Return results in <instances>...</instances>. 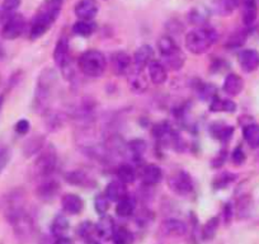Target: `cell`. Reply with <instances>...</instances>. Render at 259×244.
Masks as SVG:
<instances>
[{"instance_id":"6da1fadb","label":"cell","mask_w":259,"mask_h":244,"mask_svg":"<svg viewBox=\"0 0 259 244\" xmlns=\"http://www.w3.org/2000/svg\"><path fill=\"white\" fill-rule=\"evenodd\" d=\"M64 0H45L32 21L29 37L38 39L49 31L61 13Z\"/></svg>"},{"instance_id":"7a4b0ae2","label":"cell","mask_w":259,"mask_h":244,"mask_svg":"<svg viewBox=\"0 0 259 244\" xmlns=\"http://www.w3.org/2000/svg\"><path fill=\"white\" fill-rule=\"evenodd\" d=\"M56 83L57 73L55 71V69L46 68L39 73L33 99V107L37 112L45 113L50 108V103L54 98V91Z\"/></svg>"},{"instance_id":"3957f363","label":"cell","mask_w":259,"mask_h":244,"mask_svg":"<svg viewBox=\"0 0 259 244\" xmlns=\"http://www.w3.org/2000/svg\"><path fill=\"white\" fill-rule=\"evenodd\" d=\"M218 41L215 29L207 27H198L186 34V47L191 54L202 55Z\"/></svg>"},{"instance_id":"277c9868","label":"cell","mask_w":259,"mask_h":244,"mask_svg":"<svg viewBox=\"0 0 259 244\" xmlns=\"http://www.w3.org/2000/svg\"><path fill=\"white\" fill-rule=\"evenodd\" d=\"M78 65L84 75L89 78H99L106 71L107 60L98 50H88L80 55Z\"/></svg>"},{"instance_id":"5b68a950","label":"cell","mask_w":259,"mask_h":244,"mask_svg":"<svg viewBox=\"0 0 259 244\" xmlns=\"http://www.w3.org/2000/svg\"><path fill=\"white\" fill-rule=\"evenodd\" d=\"M57 167V154L52 145H49L46 149H42L41 154L37 156L32 166V177L36 179L50 178L54 174Z\"/></svg>"},{"instance_id":"8992f818","label":"cell","mask_w":259,"mask_h":244,"mask_svg":"<svg viewBox=\"0 0 259 244\" xmlns=\"http://www.w3.org/2000/svg\"><path fill=\"white\" fill-rule=\"evenodd\" d=\"M7 220H8V223L13 228V231L18 240H21L22 243H26V241L31 239L32 234H33L34 225L31 215L26 210H22L19 213L14 214L13 216L8 218Z\"/></svg>"},{"instance_id":"52a82bcc","label":"cell","mask_w":259,"mask_h":244,"mask_svg":"<svg viewBox=\"0 0 259 244\" xmlns=\"http://www.w3.org/2000/svg\"><path fill=\"white\" fill-rule=\"evenodd\" d=\"M54 60L56 65L61 69V73L65 79H71L73 71L70 65V52H69V41L66 37H61L57 41L54 50Z\"/></svg>"},{"instance_id":"ba28073f","label":"cell","mask_w":259,"mask_h":244,"mask_svg":"<svg viewBox=\"0 0 259 244\" xmlns=\"http://www.w3.org/2000/svg\"><path fill=\"white\" fill-rule=\"evenodd\" d=\"M24 28H26V19L22 14H12L8 18L4 21L3 27H2V37L4 39H16L23 33Z\"/></svg>"},{"instance_id":"9c48e42d","label":"cell","mask_w":259,"mask_h":244,"mask_svg":"<svg viewBox=\"0 0 259 244\" xmlns=\"http://www.w3.org/2000/svg\"><path fill=\"white\" fill-rule=\"evenodd\" d=\"M169 188H171L173 192H176L177 195L181 196H187L192 192L193 190V183H192V179L186 172L181 171L177 174L171 176L168 181Z\"/></svg>"},{"instance_id":"30bf717a","label":"cell","mask_w":259,"mask_h":244,"mask_svg":"<svg viewBox=\"0 0 259 244\" xmlns=\"http://www.w3.org/2000/svg\"><path fill=\"white\" fill-rule=\"evenodd\" d=\"M111 66L117 76H123L131 71L133 60L126 51H116L111 56Z\"/></svg>"},{"instance_id":"8fae6325","label":"cell","mask_w":259,"mask_h":244,"mask_svg":"<svg viewBox=\"0 0 259 244\" xmlns=\"http://www.w3.org/2000/svg\"><path fill=\"white\" fill-rule=\"evenodd\" d=\"M60 192V183L55 179L50 178L42 179L41 183H38L36 188V195L39 200L45 201H52Z\"/></svg>"},{"instance_id":"7c38bea8","label":"cell","mask_w":259,"mask_h":244,"mask_svg":"<svg viewBox=\"0 0 259 244\" xmlns=\"http://www.w3.org/2000/svg\"><path fill=\"white\" fill-rule=\"evenodd\" d=\"M99 11L97 0H80L75 6V16L80 21H93Z\"/></svg>"},{"instance_id":"4fadbf2b","label":"cell","mask_w":259,"mask_h":244,"mask_svg":"<svg viewBox=\"0 0 259 244\" xmlns=\"http://www.w3.org/2000/svg\"><path fill=\"white\" fill-rule=\"evenodd\" d=\"M239 64L245 73H253L259 68V52L256 50H244L239 54Z\"/></svg>"},{"instance_id":"5bb4252c","label":"cell","mask_w":259,"mask_h":244,"mask_svg":"<svg viewBox=\"0 0 259 244\" xmlns=\"http://www.w3.org/2000/svg\"><path fill=\"white\" fill-rule=\"evenodd\" d=\"M140 177L144 186L153 187V186H156L161 181V178H163V172H161L160 167H158L156 164H146L141 169Z\"/></svg>"},{"instance_id":"9a60e30c","label":"cell","mask_w":259,"mask_h":244,"mask_svg":"<svg viewBox=\"0 0 259 244\" xmlns=\"http://www.w3.org/2000/svg\"><path fill=\"white\" fill-rule=\"evenodd\" d=\"M154 59V50L150 45H143L139 47L134 54V65L135 69L144 70V68L149 65L150 61Z\"/></svg>"},{"instance_id":"2e32d148","label":"cell","mask_w":259,"mask_h":244,"mask_svg":"<svg viewBox=\"0 0 259 244\" xmlns=\"http://www.w3.org/2000/svg\"><path fill=\"white\" fill-rule=\"evenodd\" d=\"M104 195L108 197L109 201L118 202V201L127 197V186L124 185L123 182L119 181V179H114V181L109 182L108 185H107Z\"/></svg>"},{"instance_id":"e0dca14e","label":"cell","mask_w":259,"mask_h":244,"mask_svg":"<svg viewBox=\"0 0 259 244\" xmlns=\"http://www.w3.org/2000/svg\"><path fill=\"white\" fill-rule=\"evenodd\" d=\"M96 231L97 235L99 236L103 240H109V239H113L114 231V220L108 215H102V218L99 219V221L96 225Z\"/></svg>"},{"instance_id":"ac0fdd59","label":"cell","mask_w":259,"mask_h":244,"mask_svg":"<svg viewBox=\"0 0 259 244\" xmlns=\"http://www.w3.org/2000/svg\"><path fill=\"white\" fill-rule=\"evenodd\" d=\"M61 205L65 213L70 214V215H76L83 210L84 201L75 193H68L61 198Z\"/></svg>"},{"instance_id":"d6986e66","label":"cell","mask_w":259,"mask_h":244,"mask_svg":"<svg viewBox=\"0 0 259 244\" xmlns=\"http://www.w3.org/2000/svg\"><path fill=\"white\" fill-rule=\"evenodd\" d=\"M148 70L150 80L153 82L154 84H156V86H160V84H164L166 82L168 71H166L165 66L161 64V61H156V60L150 61L148 65Z\"/></svg>"},{"instance_id":"ffe728a7","label":"cell","mask_w":259,"mask_h":244,"mask_svg":"<svg viewBox=\"0 0 259 244\" xmlns=\"http://www.w3.org/2000/svg\"><path fill=\"white\" fill-rule=\"evenodd\" d=\"M161 231L165 235L181 236L187 233V225L178 219H166L161 223Z\"/></svg>"},{"instance_id":"44dd1931","label":"cell","mask_w":259,"mask_h":244,"mask_svg":"<svg viewBox=\"0 0 259 244\" xmlns=\"http://www.w3.org/2000/svg\"><path fill=\"white\" fill-rule=\"evenodd\" d=\"M128 87L131 88V91L135 92V93L141 94L144 92H146L148 89V80L144 76L143 70H139V69H135L134 71H130L128 74Z\"/></svg>"},{"instance_id":"7402d4cb","label":"cell","mask_w":259,"mask_h":244,"mask_svg":"<svg viewBox=\"0 0 259 244\" xmlns=\"http://www.w3.org/2000/svg\"><path fill=\"white\" fill-rule=\"evenodd\" d=\"M239 7V0H213L212 12L216 16L229 17Z\"/></svg>"},{"instance_id":"603a6c76","label":"cell","mask_w":259,"mask_h":244,"mask_svg":"<svg viewBox=\"0 0 259 244\" xmlns=\"http://www.w3.org/2000/svg\"><path fill=\"white\" fill-rule=\"evenodd\" d=\"M243 88H244V82L238 74H234V73L229 74V75L225 78V80H224L223 89L226 94H229V96H233V97L238 96V94L243 91Z\"/></svg>"},{"instance_id":"cb8c5ba5","label":"cell","mask_w":259,"mask_h":244,"mask_svg":"<svg viewBox=\"0 0 259 244\" xmlns=\"http://www.w3.org/2000/svg\"><path fill=\"white\" fill-rule=\"evenodd\" d=\"M44 118L46 128L51 131L60 130L65 124V114L50 108L44 113Z\"/></svg>"},{"instance_id":"d4e9b609","label":"cell","mask_w":259,"mask_h":244,"mask_svg":"<svg viewBox=\"0 0 259 244\" xmlns=\"http://www.w3.org/2000/svg\"><path fill=\"white\" fill-rule=\"evenodd\" d=\"M158 47L159 51H160L161 57H168L171 55H176L178 52H181V47L178 46L174 38L171 36H163L159 38L158 41Z\"/></svg>"},{"instance_id":"484cf974","label":"cell","mask_w":259,"mask_h":244,"mask_svg":"<svg viewBox=\"0 0 259 244\" xmlns=\"http://www.w3.org/2000/svg\"><path fill=\"white\" fill-rule=\"evenodd\" d=\"M45 143H46V140H45L44 136L41 135H36L33 136V138L28 139L23 145L24 156H26V158H29V156H33L36 155V154H38L39 151H42V149H44Z\"/></svg>"},{"instance_id":"4316f807","label":"cell","mask_w":259,"mask_h":244,"mask_svg":"<svg viewBox=\"0 0 259 244\" xmlns=\"http://www.w3.org/2000/svg\"><path fill=\"white\" fill-rule=\"evenodd\" d=\"M258 16V4L256 0H243V23L251 26Z\"/></svg>"},{"instance_id":"83f0119b","label":"cell","mask_w":259,"mask_h":244,"mask_svg":"<svg viewBox=\"0 0 259 244\" xmlns=\"http://www.w3.org/2000/svg\"><path fill=\"white\" fill-rule=\"evenodd\" d=\"M117 179H119L121 182H123L124 185H130V183H134L136 179V172L134 169L133 166L130 164L123 163L117 168L116 171Z\"/></svg>"},{"instance_id":"f1b7e54d","label":"cell","mask_w":259,"mask_h":244,"mask_svg":"<svg viewBox=\"0 0 259 244\" xmlns=\"http://www.w3.org/2000/svg\"><path fill=\"white\" fill-rule=\"evenodd\" d=\"M210 111L212 112H234L236 109V104L230 99H223L216 96L210 102Z\"/></svg>"},{"instance_id":"f546056e","label":"cell","mask_w":259,"mask_h":244,"mask_svg":"<svg viewBox=\"0 0 259 244\" xmlns=\"http://www.w3.org/2000/svg\"><path fill=\"white\" fill-rule=\"evenodd\" d=\"M243 135L246 143L253 148L259 146V126L255 124H248L243 128Z\"/></svg>"},{"instance_id":"4dcf8cb0","label":"cell","mask_w":259,"mask_h":244,"mask_svg":"<svg viewBox=\"0 0 259 244\" xmlns=\"http://www.w3.org/2000/svg\"><path fill=\"white\" fill-rule=\"evenodd\" d=\"M161 59H163L161 64H163L165 68L170 69V70L173 71H177L179 70V69L183 68L184 61H186V56H184V54L182 51L176 55H171V56L161 57Z\"/></svg>"},{"instance_id":"1f68e13d","label":"cell","mask_w":259,"mask_h":244,"mask_svg":"<svg viewBox=\"0 0 259 244\" xmlns=\"http://www.w3.org/2000/svg\"><path fill=\"white\" fill-rule=\"evenodd\" d=\"M210 130L212 135L221 141L230 140L234 133V129L231 126L225 125V124H213V125H211Z\"/></svg>"},{"instance_id":"d6a6232c","label":"cell","mask_w":259,"mask_h":244,"mask_svg":"<svg viewBox=\"0 0 259 244\" xmlns=\"http://www.w3.org/2000/svg\"><path fill=\"white\" fill-rule=\"evenodd\" d=\"M135 211V202L127 196L123 200L118 201L116 206V214L119 218H128Z\"/></svg>"},{"instance_id":"836d02e7","label":"cell","mask_w":259,"mask_h":244,"mask_svg":"<svg viewBox=\"0 0 259 244\" xmlns=\"http://www.w3.org/2000/svg\"><path fill=\"white\" fill-rule=\"evenodd\" d=\"M96 31V24L92 21H80L79 19L73 26V32L80 37H89Z\"/></svg>"},{"instance_id":"e575fe53","label":"cell","mask_w":259,"mask_h":244,"mask_svg":"<svg viewBox=\"0 0 259 244\" xmlns=\"http://www.w3.org/2000/svg\"><path fill=\"white\" fill-rule=\"evenodd\" d=\"M69 229V220L66 216L57 215L51 224V233L55 236H64L66 230Z\"/></svg>"},{"instance_id":"d590c367","label":"cell","mask_w":259,"mask_h":244,"mask_svg":"<svg viewBox=\"0 0 259 244\" xmlns=\"http://www.w3.org/2000/svg\"><path fill=\"white\" fill-rule=\"evenodd\" d=\"M65 181L74 186H87L88 182L91 183V178H88V176L81 171H73L66 173Z\"/></svg>"},{"instance_id":"8d00e7d4","label":"cell","mask_w":259,"mask_h":244,"mask_svg":"<svg viewBox=\"0 0 259 244\" xmlns=\"http://www.w3.org/2000/svg\"><path fill=\"white\" fill-rule=\"evenodd\" d=\"M127 149L135 159H140L146 150V143L143 139H134L127 144Z\"/></svg>"},{"instance_id":"74e56055","label":"cell","mask_w":259,"mask_h":244,"mask_svg":"<svg viewBox=\"0 0 259 244\" xmlns=\"http://www.w3.org/2000/svg\"><path fill=\"white\" fill-rule=\"evenodd\" d=\"M219 224H220V220L219 218H211L210 220H207V223L203 225L202 228V238L205 240H211L213 236L216 235V231L219 229Z\"/></svg>"},{"instance_id":"f35d334b","label":"cell","mask_w":259,"mask_h":244,"mask_svg":"<svg viewBox=\"0 0 259 244\" xmlns=\"http://www.w3.org/2000/svg\"><path fill=\"white\" fill-rule=\"evenodd\" d=\"M198 94H200V98L202 101H208L211 102L216 96H218V89L212 84H200L198 87Z\"/></svg>"},{"instance_id":"ab89813d","label":"cell","mask_w":259,"mask_h":244,"mask_svg":"<svg viewBox=\"0 0 259 244\" xmlns=\"http://www.w3.org/2000/svg\"><path fill=\"white\" fill-rule=\"evenodd\" d=\"M113 240L114 244H133L134 238L131 231L127 230L126 228H119L118 230L114 231Z\"/></svg>"},{"instance_id":"60d3db41","label":"cell","mask_w":259,"mask_h":244,"mask_svg":"<svg viewBox=\"0 0 259 244\" xmlns=\"http://www.w3.org/2000/svg\"><path fill=\"white\" fill-rule=\"evenodd\" d=\"M94 209L101 215H106V213L109 209V200L104 193H99L94 198Z\"/></svg>"},{"instance_id":"b9f144b4","label":"cell","mask_w":259,"mask_h":244,"mask_svg":"<svg viewBox=\"0 0 259 244\" xmlns=\"http://www.w3.org/2000/svg\"><path fill=\"white\" fill-rule=\"evenodd\" d=\"M235 178H236L235 174H231V173L220 174V176H218L215 179H213V186H215V188H218V190H220V188H225L230 185L231 182L235 181Z\"/></svg>"},{"instance_id":"7bdbcfd3","label":"cell","mask_w":259,"mask_h":244,"mask_svg":"<svg viewBox=\"0 0 259 244\" xmlns=\"http://www.w3.org/2000/svg\"><path fill=\"white\" fill-rule=\"evenodd\" d=\"M246 39V33L244 31L235 32L234 34H231L230 38L226 42V46L228 47H240L243 46L244 42Z\"/></svg>"},{"instance_id":"ee69618b","label":"cell","mask_w":259,"mask_h":244,"mask_svg":"<svg viewBox=\"0 0 259 244\" xmlns=\"http://www.w3.org/2000/svg\"><path fill=\"white\" fill-rule=\"evenodd\" d=\"M250 209H251V200L250 197L245 196V197L240 198L238 202V214H239V218H246L250 213Z\"/></svg>"},{"instance_id":"f6af8a7d","label":"cell","mask_w":259,"mask_h":244,"mask_svg":"<svg viewBox=\"0 0 259 244\" xmlns=\"http://www.w3.org/2000/svg\"><path fill=\"white\" fill-rule=\"evenodd\" d=\"M189 21L193 24H200L202 27V24H205L206 21H207V16L203 12V9H193L189 13Z\"/></svg>"},{"instance_id":"bcb514c9","label":"cell","mask_w":259,"mask_h":244,"mask_svg":"<svg viewBox=\"0 0 259 244\" xmlns=\"http://www.w3.org/2000/svg\"><path fill=\"white\" fill-rule=\"evenodd\" d=\"M94 229H96V226H93V224H92L91 221H84V223H81L80 226L78 228L79 236L83 239H89V236L93 233Z\"/></svg>"},{"instance_id":"7dc6e473","label":"cell","mask_w":259,"mask_h":244,"mask_svg":"<svg viewBox=\"0 0 259 244\" xmlns=\"http://www.w3.org/2000/svg\"><path fill=\"white\" fill-rule=\"evenodd\" d=\"M14 130L19 135H26L31 130V124H29L28 119H19L16 124V126H14Z\"/></svg>"},{"instance_id":"c3c4849f","label":"cell","mask_w":259,"mask_h":244,"mask_svg":"<svg viewBox=\"0 0 259 244\" xmlns=\"http://www.w3.org/2000/svg\"><path fill=\"white\" fill-rule=\"evenodd\" d=\"M231 159H233L234 164H236V166H241L245 161L246 156L241 146H238V148L234 149L233 154H231Z\"/></svg>"},{"instance_id":"681fc988","label":"cell","mask_w":259,"mask_h":244,"mask_svg":"<svg viewBox=\"0 0 259 244\" xmlns=\"http://www.w3.org/2000/svg\"><path fill=\"white\" fill-rule=\"evenodd\" d=\"M11 160V150L8 148H0V173L6 169Z\"/></svg>"},{"instance_id":"f907efd6","label":"cell","mask_w":259,"mask_h":244,"mask_svg":"<svg viewBox=\"0 0 259 244\" xmlns=\"http://www.w3.org/2000/svg\"><path fill=\"white\" fill-rule=\"evenodd\" d=\"M21 6V0H4L2 4V9L4 12H14L18 7Z\"/></svg>"},{"instance_id":"816d5d0a","label":"cell","mask_w":259,"mask_h":244,"mask_svg":"<svg viewBox=\"0 0 259 244\" xmlns=\"http://www.w3.org/2000/svg\"><path fill=\"white\" fill-rule=\"evenodd\" d=\"M225 159H226V153L225 151H221V153L219 154L215 159H213V161H212L213 168H219V167L223 166L224 161H225Z\"/></svg>"},{"instance_id":"f5cc1de1","label":"cell","mask_w":259,"mask_h":244,"mask_svg":"<svg viewBox=\"0 0 259 244\" xmlns=\"http://www.w3.org/2000/svg\"><path fill=\"white\" fill-rule=\"evenodd\" d=\"M224 218H225V223H229L233 218V208H231L230 204L225 205V209H224Z\"/></svg>"},{"instance_id":"db71d44e","label":"cell","mask_w":259,"mask_h":244,"mask_svg":"<svg viewBox=\"0 0 259 244\" xmlns=\"http://www.w3.org/2000/svg\"><path fill=\"white\" fill-rule=\"evenodd\" d=\"M54 244H73V241H71V239L66 238V236H59Z\"/></svg>"},{"instance_id":"11a10c76","label":"cell","mask_w":259,"mask_h":244,"mask_svg":"<svg viewBox=\"0 0 259 244\" xmlns=\"http://www.w3.org/2000/svg\"><path fill=\"white\" fill-rule=\"evenodd\" d=\"M3 104H4V96H0V112L3 109Z\"/></svg>"},{"instance_id":"9f6ffc18","label":"cell","mask_w":259,"mask_h":244,"mask_svg":"<svg viewBox=\"0 0 259 244\" xmlns=\"http://www.w3.org/2000/svg\"><path fill=\"white\" fill-rule=\"evenodd\" d=\"M85 244H99V243H98V241H96V240H88Z\"/></svg>"},{"instance_id":"6f0895ef","label":"cell","mask_w":259,"mask_h":244,"mask_svg":"<svg viewBox=\"0 0 259 244\" xmlns=\"http://www.w3.org/2000/svg\"><path fill=\"white\" fill-rule=\"evenodd\" d=\"M256 4H258V6H259V0H256Z\"/></svg>"}]
</instances>
